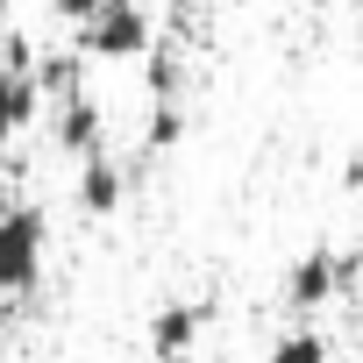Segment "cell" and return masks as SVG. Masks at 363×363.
<instances>
[{
  "label": "cell",
  "instance_id": "cell-1",
  "mask_svg": "<svg viewBox=\"0 0 363 363\" xmlns=\"http://www.w3.org/2000/svg\"><path fill=\"white\" fill-rule=\"evenodd\" d=\"M43 257H50V221H43V207H8V214H0V299L36 292Z\"/></svg>",
  "mask_w": 363,
  "mask_h": 363
},
{
  "label": "cell",
  "instance_id": "cell-2",
  "mask_svg": "<svg viewBox=\"0 0 363 363\" xmlns=\"http://www.w3.org/2000/svg\"><path fill=\"white\" fill-rule=\"evenodd\" d=\"M150 50V15L135 0H100V8L79 22V57H100V65H135Z\"/></svg>",
  "mask_w": 363,
  "mask_h": 363
},
{
  "label": "cell",
  "instance_id": "cell-3",
  "mask_svg": "<svg viewBox=\"0 0 363 363\" xmlns=\"http://www.w3.org/2000/svg\"><path fill=\"white\" fill-rule=\"evenodd\" d=\"M349 278H356V257H342L335 242H313V250L285 271V306H292V313H320L328 299L349 292Z\"/></svg>",
  "mask_w": 363,
  "mask_h": 363
},
{
  "label": "cell",
  "instance_id": "cell-4",
  "mask_svg": "<svg viewBox=\"0 0 363 363\" xmlns=\"http://www.w3.org/2000/svg\"><path fill=\"white\" fill-rule=\"evenodd\" d=\"M50 143H57L72 164H86V157L107 150V121H100V100H93L86 86L65 93V100H50Z\"/></svg>",
  "mask_w": 363,
  "mask_h": 363
},
{
  "label": "cell",
  "instance_id": "cell-5",
  "mask_svg": "<svg viewBox=\"0 0 363 363\" xmlns=\"http://www.w3.org/2000/svg\"><path fill=\"white\" fill-rule=\"evenodd\" d=\"M207 320H214L207 299H164L157 320H150V356H157V363H186L193 342L207 335Z\"/></svg>",
  "mask_w": 363,
  "mask_h": 363
},
{
  "label": "cell",
  "instance_id": "cell-6",
  "mask_svg": "<svg viewBox=\"0 0 363 363\" xmlns=\"http://www.w3.org/2000/svg\"><path fill=\"white\" fill-rule=\"evenodd\" d=\"M36 107H43V86H36V65L15 57L0 72V150H8L22 128H36Z\"/></svg>",
  "mask_w": 363,
  "mask_h": 363
},
{
  "label": "cell",
  "instance_id": "cell-7",
  "mask_svg": "<svg viewBox=\"0 0 363 363\" xmlns=\"http://www.w3.org/2000/svg\"><path fill=\"white\" fill-rule=\"evenodd\" d=\"M121 200H128L121 164H114L107 150H100V157H86V164H79V207H86V214H114Z\"/></svg>",
  "mask_w": 363,
  "mask_h": 363
},
{
  "label": "cell",
  "instance_id": "cell-8",
  "mask_svg": "<svg viewBox=\"0 0 363 363\" xmlns=\"http://www.w3.org/2000/svg\"><path fill=\"white\" fill-rule=\"evenodd\" d=\"M178 135H186V107H178V100H150V121H143V150L157 157V150H171Z\"/></svg>",
  "mask_w": 363,
  "mask_h": 363
},
{
  "label": "cell",
  "instance_id": "cell-9",
  "mask_svg": "<svg viewBox=\"0 0 363 363\" xmlns=\"http://www.w3.org/2000/svg\"><path fill=\"white\" fill-rule=\"evenodd\" d=\"M143 86H150V100H178V86H186V65H178L171 50H143Z\"/></svg>",
  "mask_w": 363,
  "mask_h": 363
},
{
  "label": "cell",
  "instance_id": "cell-10",
  "mask_svg": "<svg viewBox=\"0 0 363 363\" xmlns=\"http://www.w3.org/2000/svg\"><path fill=\"white\" fill-rule=\"evenodd\" d=\"M271 363H335V349H328V335H320V328H299V335L271 342Z\"/></svg>",
  "mask_w": 363,
  "mask_h": 363
},
{
  "label": "cell",
  "instance_id": "cell-11",
  "mask_svg": "<svg viewBox=\"0 0 363 363\" xmlns=\"http://www.w3.org/2000/svg\"><path fill=\"white\" fill-rule=\"evenodd\" d=\"M93 8H100V0H57V15H65V22H72V29H79V22H86V15H93Z\"/></svg>",
  "mask_w": 363,
  "mask_h": 363
},
{
  "label": "cell",
  "instance_id": "cell-12",
  "mask_svg": "<svg viewBox=\"0 0 363 363\" xmlns=\"http://www.w3.org/2000/svg\"><path fill=\"white\" fill-rule=\"evenodd\" d=\"M8 8H15V0H0V29H8Z\"/></svg>",
  "mask_w": 363,
  "mask_h": 363
},
{
  "label": "cell",
  "instance_id": "cell-13",
  "mask_svg": "<svg viewBox=\"0 0 363 363\" xmlns=\"http://www.w3.org/2000/svg\"><path fill=\"white\" fill-rule=\"evenodd\" d=\"M8 207H15V200H8V186H0V214H8Z\"/></svg>",
  "mask_w": 363,
  "mask_h": 363
}]
</instances>
